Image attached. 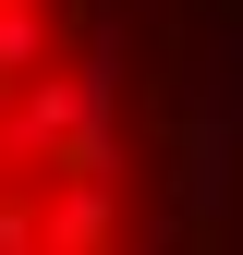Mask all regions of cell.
Instances as JSON below:
<instances>
[{
  "label": "cell",
  "mask_w": 243,
  "mask_h": 255,
  "mask_svg": "<svg viewBox=\"0 0 243 255\" xmlns=\"http://www.w3.org/2000/svg\"><path fill=\"white\" fill-rule=\"evenodd\" d=\"M0 255H243V0H0Z\"/></svg>",
  "instance_id": "1"
}]
</instances>
